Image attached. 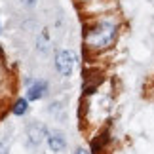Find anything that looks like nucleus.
<instances>
[{
    "label": "nucleus",
    "mask_w": 154,
    "mask_h": 154,
    "mask_svg": "<svg viewBox=\"0 0 154 154\" xmlns=\"http://www.w3.org/2000/svg\"><path fill=\"white\" fill-rule=\"evenodd\" d=\"M0 154H8V145L4 141H0Z\"/></svg>",
    "instance_id": "8"
},
{
    "label": "nucleus",
    "mask_w": 154,
    "mask_h": 154,
    "mask_svg": "<svg viewBox=\"0 0 154 154\" xmlns=\"http://www.w3.org/2000/svg\"><path fill=\"white\" fill-rule=\"evenodd\" d=\"M84 84H82V91L84 95H91L97 90V86L103 82V72L99 69H84Z\"/></svg>",
    "instance_id": "2"
},
{
    "label": "nucleus",
    "mask_w": 154,
    "mask_h": 154,
    "mask_svg": "<svg viewBox=\"0 0 154 154\" xmlns=\"http://www.w3.org/2000/svg\"><path fill=\"white\" fill-rule=\"evenodd\" d=\"M48 91V84L44 80H34L32 84H29V90H27V99L29 101H38L42 99Z\"/></svg>",
    "instance_id": "5"
},
{
    "label": "nucleus",
    "mask_w": 154,
    "mask_h": 154,
    "mask_svg": "<svg viewBox=\"0 0 154 154\" xmlns=\"http://www.w3.org/2000/svg\"><path fill=\"white\" fill-rule=\"evenodd\" d=\"M74 65H76V55L72 51H59L57 55H55V69L59 70V74H63V76H69L70 72H72V69H74Z\"/></svg>",
    "instance_id": "3"
},
{
    "label": "nucleus",
    "mask_w": 154,
    "mask_h": 154,
    "mask_svg": "<svg viewBox=\"0 0 154 154\" xmlns=\"http://www.w3.org/2000/svg\"><path fill=\"white\" fill-rule=\"evenodd\" d=\"M27 110H29V103H27V99H17L15 105L11 106V112H14V114H17V116H23Z\"/></svg>",
    "instance_id": "7"
},
{
    "label": "nucleus",
    "mask_w": 154,
    "mask_h": 154,
    "mask_svg": "<svg viewBox=\"0 0 154 154\" xmlns=\"http://www.w3.org/2000/svg\"><path fill=\"white\" fill-rule=\"evenodd\" d=\"M116 38V27L112 23H99L91 31L86 32V44L91 50H103L114 42Z\"/></svg>",
    "instance_id": "1"
},
{
    "label": "nucleus",
    "mask_w": 154,
    "mask_h": 154,
    "mask_svg": "<svg viewBox=\"0 0 154 154\" xmlns=\"http://www.w3.org/2000/svg\"><path fill=\"white\" fill-rule=\"evenodd\" d=\"M44 137H48V135H46V128L42 124L34 122L27 128V145L29 146H40Z\"/></svg>",
    "instance_id": "4"
},
{
    "label": "nucleus",
    "mask_w": 154,
    "mask_h": 154,
    "mask_svg": "<svg viewBox=\"0 0 154 154\" xmlns=\"http://www.w3.org/2000/svg\"><path fill=\"white\" fill-rule=\"evenodd\" d=\"M48 146H50L53 152H61V150H65V146H67V141H65L63 133H59V131L50 133V135H48Z\"/></svg>",
    "instance_id": "6"
},
{
    "label": "nucleus",
    "mask_w": 154,
    "mask_h": 154,
    "mask_svg": "<svg viewBox=\"0 0 154 154\" xmlns=\"http://www.w3.org/2000/svg\"><path fill=\"white\" fill-rule=\"evenodd\" d=\"M76 154H90V152L84 150V149H78V150H76Z\"/></svg>",
    "instance_id": "9"
}]
</instances>
